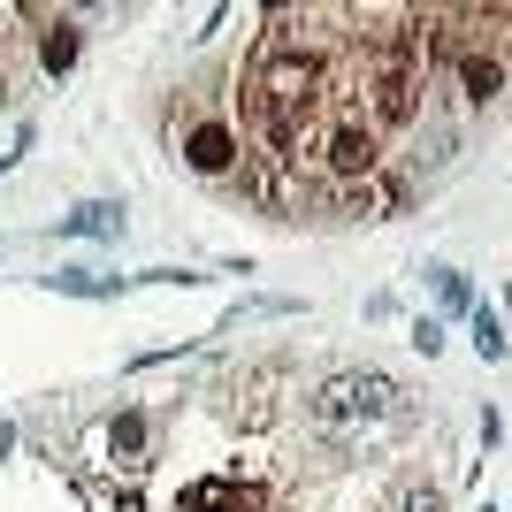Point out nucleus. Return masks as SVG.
<instances>
[{"label": "nucleus", "mask_w": 512, "mask_h": 512, "mask_svg": "<svg viewBox=\"0 0 512 512\" xmlns=\"http://www.w3.org/2000/svg\"><path fill=\"white\" fill-rule=\"evenodd\" d=\"M46 291H62V299H115V291H130V276H100V268H54V276H39Z\"/></svg>", "instance_id": "obj_8"}, {"label": "nucleus", "mask_w": 512, "mask_h": 512, "mask_svg": "<svg viewBox=\"0 0 512 512\" xmlns=\"http://www.w3.org/2000/svg\"><path fill=\"white\" fill-rule=\"evenodd\" d=\"M77 54H85V31H77L69 16H54V23L39 31V62H46V77H69V69H77Z\"/></svg>", "instance_id": "obj_7"}, {"label": "nucleus", "mask_w": 512, "mask_h": 512, "mask_svg": "<svg viewBox=\"0 0 512 512\" xmlns=\"http://www.w3.org/2000/svg\"><path fill=\"white\" fill-rule=\"evenodd\" d=\"M176 146H184V161H192L199 176H230L237 153H245V138H237V123H222V115H184Z\"/></svg>", "instance_id": "obj_3"}, {"label": "nucleus", "mask_w": 512, "mask_h": 512, "mask_svg": "<svg viewBox=\"0 0 512 512\" xmlns=\"http://www.w3.org/2000/svg\"><path fill=\"white\" fill-rule=\"evenodd\" d=\"M398 497V512H444V497L428 490V482H406V490H390Z\"/></svg>", "instance_id": "obj_14"}, {"label": "nucleus", "mask_w": 512, "mask_h": 512, "mask_svg": "<svg viewBox=\"0 0 512 512\" xmlns=\"http://www.w3.org/2000/svg\"><path fill=\"white\" fill-rule=\"evenodd\" d=\"M428 283H436V306H444V314H474V283L459 276V268H428Z\"/></svg>", "instance_id": "obj_12"}, {"label": "nucleus", "mask_w": 512, "mask_h": 512, "mask_svg": "<svg viewBox=\"0 0 512 512\" xmlns=\"http://www.w3.org/2000/svg\"><path fill=\"white\" fill-rule=\"evenodd\" d=\"M8 451H16V421H0V459H8Z\"/></svg>", "instance_id": "obj_15"}, {"label": "nucleus", "mask_w": 512, "mask_h": 512, "mask_svg": "<svg viewBox=\"0 0 512 512\" xmlns=\"http://www.w3.org/2000/svg\"><path fill=\"white\" fill-rule=\"evenodd\" d=\"M383 512H398V497H383Z\"/></svg>", "instance_id": "obj_16"}, {"label": "nucleus", "mask_w": 512, "mask_h": 512, "mask_svg": "<svg viewBox=\"0 0 512 512\" xmlns=\"http://www.w3.org/2000/svg\"><path fill=\"white\" fill-rule=\"evenodd\" d=\"M505 314H512V291H505Z\"/></svg>", "instance_id": "obj_17"}, {"label": "nucleus", "mask_w": 512, "mask_h": 512, "mask_svg": "<svg viewBox=\"0 0 512 512\" xmlns=\"http://www.w3.org/2000/svg\"><path fill=\"white\" fill-rule=\"evenodd\" d=\"M406 207V184H398V176H360V184H337V199H329V214H337V222H383V214H398Z\"/></svg>", "instance_id": "obj_5"}, {"label": "nucleus", "mask_w": 512, "mask_h": 512, "mask_svg": "<svg viewBox=\"0 0 512 512\" xmlns=\"http://www.w3.org/2000/svg\"><path fill=\"white\" fill-rule=\"evenodd\" d=\"M398 398H406V390L390 383V375H375V367H352V375H329V383L314 390V421H329V428L390 421V413H398Z\"/></svg>", "instance_id": "obj_1"}, {"label": "nucleus", "mask_w": 512, "mask_h": 512, "mask_svg": "<svg viewBox=\"0 0 512 512\" xmlns=\"http://www.w3.org/2000/svg\"><path fill=\"white\" fill-rule=\"evenodd\" d=\"M321 161H329V176H337V184H360V176H375V169H383L375 115H367V107H344L337 123L321 130Z\"/></svg>", "instance_id": "obj_2"}, {"label": "nucleus", "mask_w": 512, "mask_h": 512, "mask_svg": "<svg viewBox=\"0 0 512 512\" xmlns=\"http://www.w3.org/2000/svg\"><path fill=\"white\" fill-rule=\"evenodd\" d=\"M62 237H123V207L115 199H85L62 214Z\"/></svg>", "instance_id": "obj_9"}, {"label": "nucleus", "mask_w": 512, "mask_h": 512, "mask_svg": "<svg viewBox=\"0 0 512 512\" xmlns=\"http://www.w3.org/2000/svg\"><path fill=\"white\" fill-rule=\"evenodd\" d=\"M406 337H413V352H428V360H436V352H444V314H421Z\"/></svg>", "instance_id": "obj_13"}, {"label": "nucleus", "mask_w": 512, "mask_h": 512, "mask_svg": "<svg viewBox=\"0 0 512 512\" xmlns=\"http://www.w3.org/2000/svg\"><path fill=\"white\" fill-rule=\"evenodd\" d=\"M467 321H474V352H482V360L497 367V360H505V352H512V329H505V321L490 314V306H474Z\"/></svg>", "instance_id": "obj_10"}, {"label": "nucleus", "mask_w": 512, "mask_h": 512, "mask_svg": "<svg viewBox=\"0 0 512 512\" xmlns=\"http://www.w3.org/2000/svg\"><path fill=\"white\" fill-rule=\"evenodd\" d=\"M467 146V123L451 115V107H428L421 123H413V176H444Z\"/></svg>", "instance_id": "obj_4"}, {"label": "nucleus", "mask_w": 512, "mask_h": 512, "mask_svg": "<svg viewBox=\"0 0 512 512\" xmlns=\"http://www.w3.org/2000/svg\"><path fill=\"white\" fill-rule=\"evenodd\" d=\"M146 413H115V421H107V451H115V459H138V451H146Z\"/></svg>", "instance_id": "obj_11"}, {"label": "nucleus", "mask_w": 512, "mask_h": 512, "mask_svg": "<svg viewBox=\"0 0 512 512\" xmlns=\"http://www.w3.org/2000/svg\"><path fill=\"white\" fill-rule=\"evenodd\" d=\"M451 85H459L467 107H497V92H505V62H497L490 46H459V54H451Z\"/></svg>", "instance_id": "obj_6"}]
</instances>
